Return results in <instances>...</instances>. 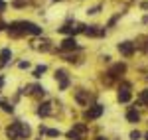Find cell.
Instances as JSON below:
<instances>
[{
  "label": "cell",
  "instance_id": "83f0119b",
  "mask_svg": "<svg viewBox=\"0 0 148 140\" xmlns=\"http://www.w3.org/2000/svg\"><path fill=\"white\" fill-rule=\"evenodd\" d=\"M99 10H101V6H95L91 10H87V14H99Z\"/></svg>",
  "mask_w": 148,
  "mask_h": 140
},
{
  "label": "cell",
  "instance_id": "d6986e66",
  "mask_svg": "<svg viewBox=\"0 0 148 140\" xmlns=\"http://www.w3.org/2000/svg\"><path fill=\"white\" fill-rule=\"evenodd\" d=\"M30 4V0H10V8H14V10H22V8H26Z\"/></svg>",
  "mask_w": 148,
  "mask_h": 140
},
{
  "label": "cell",
  "instance_id": "1f68e13d",
  "mask_svg": "<svg viewBox=\"0 0 148 140\" xmlns=\"http://www.w3.org/2000/svg\"><path fill=\"white\" fill-rule=\"evenodd\" d=\"M146 140H148V134H146Z\"/></svg>",
  "mask_w": 148,
  "mask_h": 140
},
{
  "label": "cell",
  "instance_id": "ac0fdd59",
  "mask_svg": "<svg viewBox=\"0 0 148 140\" xmlns=\"http://www.w3.org/2000/svg\"><path fill=\"white\" fill-rule=\"evenodd\" d=\"M14 65H16V67H18L20 71L32 69V61H30V59H18V61H14Z\"/></svg>",
  "mask_w": 148,
  "mask_h": 140
},
{
  "label": "cell",
  "instance_id": "4fadbf2b",
  "mask_svg": "<svg viewBox=\"0 0 148 140\" xmlns=\"http://www.w3.org/2000/svg\"><path fill=\"white\" fill-rule=\"evenodd\" d=\"M83 34L87 36V38H97V36H105V30L99 28V26H85Z\"/></svg>",
  "mask_w": 148,
  "mask_h": 140
},
{
  "label": "cell",
  "instance_id": "ffe728a7",
  "mask_svg": "<svg viewBox=\"0 0 148 140\" xmlns=\"http://www.w3.org/2000/svg\"><path fill=\"white\" fill-rule=\"evenodd\" d=\"M126 120H128V122H132V124H136L138 120H140V115H138L134 109H130V111L126 113Z\"/></svg>",
  "mask_w": 148,
  "mask_h": 140
},
{
  "label": "cell",
  "instance_id": "2e32d148",
  "mask_svg": "<svg viewBox=\"0 0 148 140\" xmlns=\"http://www.w3.org/2000/svg\"><path fill=\"white\" fill-rule=\"evenodd\" d=\"M125 71H126V65H125V63H116V65H113V67H111V71H109L107 75L113 79V77H119V75H123Z\"/></svg>",
  "mask_w": 148,
  "mask_h": 140
},
{
  "label": "cell",
  "instance_id": "5bb4252c",
  "mask_svg": "<svg viewBox=\"0 0 148 140\" xmlns=\"http://www.w3.org/2000/svg\"><path fill=\"white\" fill-rule=\"evenodd\" d=\"M119 51H121L125 57H130V55L134 53V44H132V42H123V44H119Z\"/></svg>",
  "mask_w": 148,
  "mask_h": 140
},
{
  "label": "cell",
  "instance_id": "44dd1931",
  "mask_svg": "<svg viewBox=\"0 0 148 140\" xmlns=\"http://www.w3.org/2000/svg\"><path fill=\"white\" fill-rule=\"evenodd\" d=\"M59 136H61V130H59V128H49V126H47L46 138H59Z\"/></svg>",
  "mask_w": 148,
  "mask_h": 140
},
{
  "label": "cell",
  "instance_id": "d4e9b609",
  "mask_svg": "<svg viewBox=\"0 0 148 140\" xmlns=\"http://www.w3.org/2000/svg\"><path fill=\"white\" fill-rule=\"evenodd\" d=\"M4 87H6V75L0 73V95H2V91H4Z\"/></svg>",
  "mask_w": 148,
  "mask_h": 140
},
{
  "label": "cell",
  "instance_id": "30bf717a",
  "mask_svg": "<svg viewBox=\"0 0 148 140\" xmlns=\"http://www.w3.org/2000/svg\"><path fill=\"white\" fill-rule=\"evenodd\" d=\"M0 113L2 115H6V117H14V113H16V105L12 103L8 97H2V101H0Z\"/></svg>",
  "mask_w": 148,
  "mask_h": 140
},
{
  "label": "cell",
  "instance_id": "9c48e42d",
  "mask_svg": "<svg viewBox=\"0 0 148 140\" xmlns=\"http://www.w3.org/2000/svg\"><path fill=\"white\" fill-rule=\"evenodd\" d=\"M103 113H105V107L103 105H91L89 109H85V113H83V118L85 120H97V118L101 117Z\"/></svg>",
  "mask_w": 148,
  "mask_h": 140
},
{
  "label": "cell",
  "instance_id": "7c38bea8",
  "mask_svg": "<svg viewBox=\"0 0 148 140\" xmlns=\"http://www.w3.org/2000/svg\"><path fill=\"white\" fill-rule=\"evenodd\" d=\"M47 69H49L47 63H38L36 67H32V77H34V81H40V79L47 73Z\"/></svg>",
  "mask_w": 148,
  "mask_h": 140
},
{
  "label": "cell",
  "instance_id": "277c9868",
  "mask_svg": "<svg viewBox=\"0 0 148 140\" xmlns=\"http://www.w3.org/2000/svg\"><path fill=\"white\" fill-rule=\"evenodd\" d=\"M77 49H81L79 44H77V38L67 36V38H63V40L57 44V47L53 51H57V53H71V51H77Z\"/></svg>",
  "mask_w": 148,
  "mask_h": 140
},
{
  "label": "cell",
  "instance_id": "603a6c76",
  "mask_svg": "<svg viewBox=\"0 0 148 140\" xmlns=\"http://www.w3.org/2000/svg\"><path fill=\"white\" fill-rule=\"evenodd\" d=\"M138 103H140V105H148V89H144V91L140 93V99H138Z\"/></svg>",
  "mask_w": 148,
  "mask_h": 140
},
{
  "label": "cell",
  "instance_id": "7402d4cb",
  "mask_svg": "<svg viewBox=\"0 0 148 140\" xmlns=\"http://www.w3.org/2000/svg\"><path fill=\"white\" fill-rule=\"evenodd\" d=\"M65 138H67V140H83V138H81V136H79V134H77V132H75L73 128L65 132Z\"/></svg>",
  "mask_w": 148,
  "mask_h": 140
},
{
  "label": "cell",
  "instance_id": "8fae6325",
  "mask_svg": "<svg viewBox=\"0 0 148 140\" xmlns=\"http://www.w3.org/2000/svg\"><path fill=\"white\" fill-rule=\"evenodd\" d=\"M73 99L79 107H89V91L77 89V91H73Z\"/></svg>",
  "mask_w": 148,
  "mask_h": 140
},
{
  "label": "cell",
  "instance_id": "cb8c5ba5",
  "mask_svg": "<svg viewBox=\"0 0 148 140\" xmlns=\"http://www.w3.org/2000/svg\"><path fill=\"white\" fill-rule=\"evenodd\" d=\"M6 10H8V2L6 0H0V18H4Z\"/></svg>",
  "mask_w": 148,
  "mask_h": 140
},
{
  "label": "cell",
  "instance_id": "4dcf8cb0",
  "mask_svg": "<svg viewBox=\"0 0 148 140\" xmlns=\"http://www.w3.org/2000/svg\"><path fill=\"white\" fill-rule=\"evenodd\" d=\"M51 2H61V0H51Z\"/></svg>",
  "mask_w": 148,
  "mask_h": 140
},
{
  "label": "cell",
  "instance_id": "ba28073f",
  "mask_svg": "<svg viewBox=\"0 0 148 140\" xmlns=\"http://www.w3.org/2000/svg\"><path fill=\"white\" fill-rule=\"evenodd\" d=\"M32 47L38 49V51H42V53H47V51H53L56 46H53V42L49 40V38H38V42H32Z\"/></svg>",
  "mask_w": 148,
  "mask_h": 140
},
{
  "label": "cell",
  "instance_id": "9a60e30c",
  "mask_svg": "<svg viewBox=\"0 0 148 140\" xmlns=\"http://www.w3.org/2000/svg\"><path fill=\"white\" fill-rule=\"evenodd\" d=\"M128 89H130L128 83H125V85L121 87V91H119V101H121V103H128V101H130V91H128Z\"/></svg>",
  "mask_w": 148,
  "mask_h": 140
},
{
  "label": "cell",
  "instance_id": "f546056e",
  "mask_svg": "<svg viewBox=\"0 0 148 140\" xmlns=\"http://www.w3.org/2000/svg\"><path fill=\"white\" fill-rule=\"evenodd\" d=\"M95 140H107V138H105V136H97Z\"/></svg>",
  "mask_w": 148,
  "mask_h": 140
},
{
  "label": "cell",
  "instance_id": "484cf974",
  "mask_svg": "<svg viewBox=\"0 0 148 140\" xmlns=\"http://www.w3.org/2000/svg\"><path fill=\"white\" fill-rule=\"evenodd\" d=\"M140 136H142V134H140L138 130H132V132H130V140H140Z\"/></svg>",
  "mask_w": 148,
  "mask_h": 140
},
{
  "label": "cell",
  "instance_id": "4316f807",
  "mask_svg": "<svg viewBox=\"0 0 148 140\" xmlns=\"http://www.w3.org/2000/svg\"><path fill=\"white\" fill-rule=\"evenodd\" d=\"M6 20H4V18H0V34H4V30H6Z\"/></svg>",
  "mask_w": 148,
  "mask_h": 140
},
{
  "label": "cell",
  "instance_id": "5b68a950",
  "mask_svg": "<svg viewBox=\"0 0 148 140\" xmlns=\"http://www.w3.org/2000/svg\"><path fill=\"white\" fill-rule=\"evenodd\" d=\"M56 81H57V89L59 91H67L69 87H71V79H69V71L63 69V67H59L56 69Z\"/></svg>",
  "mask_w": 148,
  "mask_h": 140
},
{
  "label": "cell",
  "instance_id": "8992f818",
  "mask_svg": "<svg viewBox=\"0 0 148 140\" xmlns=\"http://www.w3.org/2000/svg\"><path fill=\"white\" fill-rule=\"evenodd\" d=\"M14 65V51L10 46H2L0 47V69H6Z\"/></svg>",
  "mask_w": 148,
  "mask_h": 140
},
{
  "label": "cell",
  "instance_id": "f1b7e54d",
  "mask_svg": "<svg viewBox=\"0 0 148 140\" xmlns=\"http://www.w3.org/2000/svg\"><path fill=\"white\" fill-rule=\"evenodd\" d=\"M142 8H144V10H148V2H142Z\"/></svg>",
  "mask_w": 148,
  "mask_h": 140
},
{
  "label": "cell",
  "instance_id": "6da1fadb",
  "mask_svg": "<svg viewBox=\"0 0 148 140\" xmlns=\"http://www.w3.org/2000/svg\"><path fill=\"white\" fill-rule=\"evenodd\" d=\"M2 134H4V138H6V140H30V138H32V134H34V128L30 126L28 120L12 117L10 120L4 124Z\"/></svg>",
  "mask_w": 148,
  "mask_h": 140
},
{
  "label": "cell",
  "instance_id": "e0dca14e",
  "mask_svg": "<svg viewBox=\"0 0 148 140\" xmlns=\"http://www.w3.org/2000/svg\"><path fill=\"white\" fill-rule=\"evenodd\" d=\"M71 128L75 130V132H77V134H79L81 138H85V134H87V130H89V126H87V124H85V122H75V124H73V126H71Z\"/></svg>",
  "mask_w": 148,
  "mask_h": 140
},
{
  "label": "cell",
  "instance_id": "52a82bcc",
  "mask_svg": "<svg viewBox=\"0 0 148 140\" xmlns=\"http://www.w3.org/2000/svg\"><path fill=\"white\" fill-rule=\"evenodd\" d=\"M53 115V103L51 101H47V99H44V101H40L38 105H36V117L38 118H47Z\"/></svg>",
  "mask_w": 148,
  "mask_h": 140
},
{
  "label": "cell",
  "instance_id": "7a4b0ae2",
  "mask_svg": "<svg viewBox=\"0 0 148 140\" xmlns=\"http://www.w3.org/2000/svg\"><path fill=\"white\" fill-rule=\"evenodd\" d=\"M24 97H36V99H46L47 97V89L42 85L40 81H34V83H28V85H24L22 89H18Z\"/></svg>",
  "mask_w": 148,
  "mask_h": 140
},
{
  "label": "cell",
  "instance_id": "3957f363",
  "mask_svg": "<svg viewBox=\"0 0 148 140\" xmlns=\"http://www.w3.org/2000/svg\"><path fill=\"white\" fill-rule=\"evenodd\" d=\"M16 22L20 26L24 38H26V36H32V38H42V36H44V28H42L40 24L32 22V20H16Z\"/></svg>",
  "mask_w": 148,
  "mask_h": 140
}]
</instances>
